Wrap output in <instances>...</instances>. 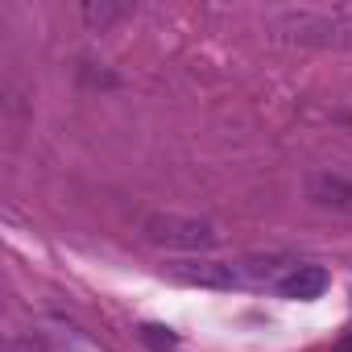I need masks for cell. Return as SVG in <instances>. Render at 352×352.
I'll list each match as a JSON object with an SVG mask.
<instances>
[{"label":"cell","mask_w":352,"mask_h":352,"mask_svg":"<svg viewBox=\"0 0 352 352\" xmlns=\"http://www.w3.org/2000/svg\"><path fill=\"white\" fill-rule=\"evenodd\" d=\"M274 42L290 46H323V50H352V5L340 9H294L270 21Z\"/></svg>","instance_id":"obj_1"},{"label":"cell","mask_w":352,"mask_h":352,"mask_svg":"<svg viewBox=\"0 0 352 352\" xmlns=\"http://www.w3.org/2000/svg\"><path fill=\"white\" fill-rule=\"evenodd\" d=\"M141 232H145V241H153V245L187 249V253H195V249H216V245L224 241L212 220L179 216V212H149V216L141 220Z\"/></svg>","instance_id":"obj_2"},{"label":"cell","mask_w":352,"mask_h":352,"mask_svg":"<svg viewBox=\"0 0 352 352\" xmlns=\"http://www.w3.org/2000/svg\"><path fill=\"white\" fill-rule=\"evenodd\" d=\"M327 286H331V274H327L323 265L294 261V265L282 274V282L274 286V294H282V298H294V302H307V298H319Z\"/></svg>","instance_id":"obj_3"},{"label":"cell","mask_w":352,"mask_h":352,"mask_svg":"<svg viewBox=\"0 0 352 352\" xmlns=\"http://www.w3.org/2000/svg\"><path fill=\"white\" fill-rule=\"evenodd\" d=\"M307 195L323 208H352V183L340 179L331 170H319V174H307Z\"/></svg>","instance_id":"obj_4"},{"label":"cell","mask_w":352,"mask_h":352,"mask_svg":"<svg viewBox=\"0 0 352 352\" xmlns=\"http://www.w3.org/2000/svg\"><path fill=\"white\" fill-rule=\"evenodd\" d=\"M129 13H133L129 5H108V0H100V5L91 0V5H83V21H87L96 34H104L112 21H120V17H129Z\"/></svg>","instance_id":"obj_5"}]
</instances>
